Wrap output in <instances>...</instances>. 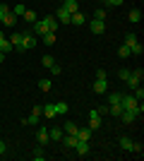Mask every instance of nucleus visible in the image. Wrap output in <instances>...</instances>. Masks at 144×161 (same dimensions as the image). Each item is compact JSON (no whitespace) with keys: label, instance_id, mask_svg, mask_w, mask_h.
Masks as SVG:
<instances>
[{"label":"nucleus","instance_id":"45","mask_svg":"<svg viewBox=\"0 0 144 161\" xmlns=\"http://www.w3.org/2000/svg\"><path fill=\"white\" fill-rule=\"evenodd\" d=\"M60 3H65V0H60Z\"/></svg>","mask_w":144,"mask_h":161},{"label":"nucleus","instance_id":"4","mask_svg":"<svg viewBox=\"0 0 144 161\" xmlns=\"http://www.w3.org/2000/svg\"><path fill=\"white\" fill-rule=\"evenodd\" d=\"M89 128L91 130L101 128V113H99V108H91V111H89Z\"/></svg>","mask_w":144,"mask_h":161},{"label":"nucleus","instance_id":"29","mask_svg":"<svg viewBox=\"0 0 144 161\" xmlns=\"http://www.w3.org/2000/svg\"><path fill=\"white\" fill-rule=\"evenodd\" d=\"M22 123H24V125H36V123H39V115H34V113H31L29 118H24Z\"/></svg>","mask_w":144,"mask_h":161},{"label":"nucleus","instance_id":"15","mask_svg":"<svg viewBox=\"0 0 144 161\" xmlns=\"http://www.w3.org/2000/svg\"><path fill=\"white\" fill-rule=\"evenodd\" d=\"M62 7H65V10H67L70 14L79 10V5H77V0H65V3H62Z\"/></svg>","mask_w":144,"mask_h":161},{"label":"nucleus","instance_id":"11","mask_svg":"<svg viewBox=\"0 0 144 161\" xmlns=\"http://www.w3.org/2000/svg\"><path fill=\"white\" fill-rule=\"evenodd\" d=\"M34 46H36V34L27 31V34H24V48L29 51V48H34Z\"/></svg>","mask_w":144,"mask_h":161},{"label":"nucleus","instance_id":"10","mask_svg":"<svg viewBox=\"0 0 144 161\" xmlns=\"http://www.w3.org/2000/svg\"><path fill=\"white\" fill-rule=\"evenodd\" d=\"M84 22H87V17H84L79 10H77V12H72V17H70V24H77V27H82Z\"/></svg>","mask_w":144,"mask_h":161},{"label":"nucleus","instance_id":"21","mask_svg":"<svg viewBox=\"0 0 144 161\" xmlns=\"http://www.w3.org/2000/svg\"><path fill=\"white\" fill-rule=\"evenodd\" d=\"M65 113H67V103H65V101L55 103V115H65Z\"/></svg>","mask_w":144,"mask_h":161},{"label":"nucleus","instance_id":"13","mask_svg":"<svg viewBox=\"0 0 144 161\" xmlns=\"http://www.w3.org/2000/svg\"><path fill=\"white\" fill-rule=\"evenodd\" d=\"M118 118H120L123 123H132L135 118H137V113H135V111H123V113L118 115Z\"/></svg>","mask_w":144,"mask_h":161},{"label":"nucleus","instance_id":"43","mask_svg":"<svg viewBox=\"0 0 144 161\" xmlns=\"http://www.w3.org/2000/svg\"><path fill=\"white\" fill-rule=\"evenodd\" d=\"M3 60H5V53H0V63H3Z\"/></svg>","mask_w":144,"mask_h":161},{"label":"nucleus","instance_id":"34","mask_svg":"<svg viewBox=\"0 0 144 161\" xmlns=\"http://www.w3.org/2000/svg\"><path fill=\"white\" fill-rule=\"evenodd\" d=\"M31 156H34L36 161H41V159H43V149H41V147H39V149H34V154H31Z\"/></svg>","mask_w":144,"mask_h":161},{"label":"nucleus","instance_id":"40","mask_svg":"<svg viewBox=\"0 0 144 161\" xmlns=\"http://www.w3.org/2000/svg\"><path fill=\"white\" fill-rule=\"evenodd\" d=\"M31 113H34V115H39V118H41V113H43V106H34V111H31Z\"/></svg>","mask_w":144,"mask_h":161},{"label":"nucleus","instance_id":"17","mask_svg":"<svg viewBox=\"0 0 144 161\" xmlns=\"http://www.w3.org/2000/svg\"><path fill=\"white\" fill-rule=\"evenodd\" d=\"M36 19H39V14H36L34 10H27V12H24V22H27V24H34Z\"/></svg>","mask_w":144,"mask_h":161},{"label":"nucleus","instance_id":"42","mask_svg":"<svg viewBox=\"0 0 144 161\" xmlns=\"http://www.w3.org/2000/svg\"><path fill=\"white\" fill-rule=\"evenodd\" d=\"M5 154V142H0V156Z\"/></svg>","mask_w":144,"mask_h":161},{"label":"nucleus","instance_id":"36","mask_svg":"<svg viewBox=\"0 0 144 161\" xmlns=\"http://www.w3.org/2000/svg\"><path fill=\"white\" fill-rule=\"evenodd\" d=\"M130 72H132V70H120V72H118V77H120V80H127V77H130Z\"/></svg>","mask_w":144,"mask_h":161},{"label":"nucleus","instance_id":"41","mask_svg":"<svg viewBox=\"0 0 144 161\" xmlns=\"http://www.w3.org/2000/svg\"><path fill=\"white\" fill-rule=\"evenodd\" d=\"M108 5H123V0H106Z\"/></svg>","mask_w":144,"mask_h":161},{"label":"nucleus","instance_id":"23","mask_svg":"<svg viewBox=\"0 0 144 161\" xmlns=\"http://www.w3.org/2000/svg\"><path fill=\"white\" fill-rule=\"evenodd\" d=\"M142 51H144V48H142V43H139V41H135V43L130 46V53H132V55H142Z\"/></svg>","mask_w":144,"mask_h":161},{"label":"nucleus","instance_id":"44","mask_svg":"<svg viewBox=\"0 0 144 161\" xmlns=\"http://www.w3.org/2000/svg\"><path fill=\"white\" fill-rule=\"evenodd\" d=\"M3 39H5V34H3V31H0V41H3Z\"/></svg>","mask_w":144,"mask_h":161},{"label":"nucleus","instance_id":"22","mask_svg":"<svg viewBox=\"0 0 144 161\" xmlns=\"http://www.w3.org/2000/svg\"><path fill=\"white\" fill-rule=\"evenodd\" d=\"M120 147H123L125 152H132V140L130 137H120Z\"/></svg>","mask_w":144,"mask_h":161},{"label":"nucleus","instance_id":"9","mask_svg":"<svg viewBox=\"0 0 144 161\" xmlns=\"http://www.w3.org/2000/svg\"><path fill=\"white\" fill-rule=\"evenodd\" d=\"M91 132H94V130H91V128H77V132H75V137H77V140H87V142H89V137H91Z\"/></svg>","mask_w":144,"mask_h":161},{"label":"nucleus","instance_id":"8","mask_svg":"<svg viewBox=\"0 0 144 161\" xmlns=\"http://www.w3.org/2000/svg\"><path fill=\"white\" fill-rule=\"evenodd\" d=\"M70 17H72V14H70L67 10H65V7H60V10L55 12V19H58V22H62V24H70Z\"/></svg>","mask_w":144,"mask_h":161},{"label":"nucleus","instance_id":"19","mask_svg":"<svg viewBox=\"0 0 144 161\" xmlns=\"http://www.w3.org/2000/svg\"><path fill=\"white\" fill-rule=\"evenodd\" d=\"M48 137H51V140H55V142H60V140H62V130H60V128L48 130Z\"/></svg>","mask_w":144,"mask_h":161},{"label":"nucleus","instance_id":"39","mask_svg":"<svg viewBox=\"0 0 144 161\" xmlns=\"http://www.w3.org/2000/svg\"><path fill=\"white\" fill-rule=\"evenodd\" d=\"M51 72H53V75H60V72H62V67H60V65H55V63H53V65H51Z\"/></svg>","mask_w":144,"mask_h":161},{"label":"nucleus","instance_id":"46","mask_svg":"<svg viewBox=\"0 0 144 161\" xmlns=\"http://www.w3.org/2000/svg\"><path fill=\"white\" fill-rule=\"evenodd\" d=\"M101 3H106V0H101Z\"/></svg>","mask_w":144,"mask_h":161},{"label":"nucleus","instance_id":"26","mask_svg":"<svg viewBox=\"0 0 144 161\" xmlns=\"http://www.w3.org/2000/svg\"><path fill=\"white\" fill-rule=\"evenodd\" d=\"M75 132H77V125H75V123H72V120L65 123V135H75Z\"/></svg>","mask_w":144,"mask_h":161},{"label":"nucleus","instance_id":"1","mask_svg":"<svg viewBox=\"0 0 144 161\" xmlns=\"http://www.w3.org/2000/svg\"><path fill=\"white\" fill-rule=\"evenodd\" d=\"M55 29H58V19H55V17H43V19L34 22V31H31V34L43 36L46 31H55Z\"/></svg>","mask_w":144,"mask_h":161},{"label":"nucleus","instance_id":"31","mask_svg":"<svg viewBox=\"0 0 144 161\" xmlns=\"http://www.w3.org/2000/svg\"><path fill=\"white\" fill-rule=\"evenodd\" d=\"M135 41H137V34H127V36H125V46H132Z\"/></svg>","mask_w":144,"mask_h":161},{"label":"nucleus","instance_id":"2","mask_svg":"<svg viewBox=\"0 0 144 161\" xmlns=\"http://www.w3.org/2000/svg\"><path fill=\"white\" fill-rule=\"evenodd\" d=\"M94 92L99 96H103L106 92H108V80H106V72L103 70H99L96 72V82H94Z\"/></svg>","mask_w":144,"mask_h":161},{"label":"nucleus","instance_id":"20","mask_svg":"<svg viewBox=\"0 0 144 161\" xmlns=\"http://www.w3.org/2000/svg\"><path fill=\"white\" fill-rule=\"evenodd\" d=\"M10 51H14L12 43H10L7 39H3V41H0V53H10Z\"/></svg>","mask_w":144,"mask_h":161},{"label":"nucleus","instance_id":"27","mask_svg":"<svg viewBox=\"0 0 144 161\" xmlns=\"http://www.w3.org/2000/svg\"><path fill=\"white\" fill-rule=\"evenodd\" d=\"M51 87H53L51 80H41V82H39V89H41V92H51Z\"/></svg>","mask_w":144,"mask_h":161},{"label":"nucleus","instance_id":"7","mask_svg":"<svg viewBox=\"0 0 144 161\" xmlns=\"http://www.w3.org/2000/svg\"><path fill=\"white\" fill-rule=\"evenodd\" d=\"M75 149H77V154H79V156H87V154H89V142H87V140H79L75 144Z\"/></svg>","mask_w":144,"mask_h":161},{"label":"nucleus","instance_id":"3","mask_svg":"<svg viewBox=\"0 0 144 161\" xmlns=\"http://www.w3.org/2000/svg\"><path fill=\"white\" fill-rule=\"evenodd\" d=\"M142 77H144V72H142V67H139V70H132L130 77H127L125 82H127V87H130V89H137L139 84H142Z\"/></svg>","mask_w":144,"mask_h":161},{"label":"nucleus","instance_id":"24","mask_svg":"<svg viewBox=\"0 0 144 161\" xmlns=\"http://www.w3.org/2000/svg\"><path fill=\"white\" fill-rule=\"evenodd\" d=\"M43 113H46L48 118H55V103H46V106H43Z\"/></svg>","mask_w":144,"mask_h":161},{"label":"nucleus","instance_id":"33","mask_svg":"<svg viewBox=\"0 0 144 161\" xmlns=\"http://www.w3.org/2000/svg\"><path fill=\"white\" fill-rule=\"evenodd\" d=\"M94 19H106V10H101V7H99V10L94 12Z\"/></svg>","mask_w":144,"mask_h":161},{"label":"nucleus","instance_id":"38","mask_svg":"<svg viewBox=\"0 0 144 161\" xmlns=\"http://www.w3.org/2000/svg\"><path fill=\"white\" fill-rule=\"evenodd\" d=\"M132 152H135V154H142L144 147H142V144H135V142H132Z\"/></svg>","mask_w":144,"mask_h":161},{"label":"nucleus","instance_id":"16","mask_svg":"<svg viewBox=\"0 0 144 161\" xmlns=\"http://www.w3.org/2000/svg\"><path fill=\"white\" fill-rule=\"evenodd\" d=\"M127 19H130V22H135V24H137V22L142 19V12H139V7H132V10H130V14H127Z\"/></svg>","mask_w":144,"mask_h":161},{"label":"nucleus","instance_id":"18","mask_svg":"<svg viewBox=\"0 0 144 161\" xmlns=\"http://www.w3.org/2000/svg\"><path fill=\"white\" fill-rule=\"evenodd\" d=\"M55 39H58V36H55V31H46V34H43V43H46V46H53Z\"/></svg>","mask_w":144,"mask_h":161},{"label":"nucleus","instance_id":"12","mask_svg":"<svg viewBox=\"0 0 144 161\" xmlns=\"http://www.w3.org/2000/svg\"><path fill=\"white\" fill-rule=\"evenodd\" d=\"M36 140H39V144H48V142H51V137H48V130L41 128L39 132H36Z\"/></svg>","mask_w":144,"mask_h":161},{"label":"nucleus","instance_id":"37","mask_svg":"<svg viewBox=\"0 0 144 161\" xmlns=\"http://www.w3.org/2000/svg\"><path fill=\"white\" fill-rule=\"evenodd\" d=\"M12 12L17 14V17H22V14L27 12V10H24V5H17V7H14V10H12Z\"/></svg>","mask_w":144,"mask_h":161},{"label":"nucleus","instance_id":"35","mask_svg":"<svg viewBox=\"0 0 144 161\" xmlns=\"http://www.w3.org/2000/svg\"><path fill=\"white\" fill-rule=\"evenodd\" d=\"M135 99H137V101H142V99H144V89H142V87L135 89Z\"/></svg>","mask_w":144,"mask_h":161},{"label":"nucleus","instance_id":"6","mask_svg":"<svg viewBox=\"0 0 144 161\" xmlns=\"http://www.w3.org/2000/svg\"><path fill=\"white\" fill-rule=\"evenodd\" d=\"M89 29H91V34H103V31H106V22H103V19H91Z\"/></svg>","mask_w":144,"mask_h":161},{"label":"nucleus","instance_id":"30","mask_svg":"<svg viewBox=\"0 0 144 161\" xmlns=\"http://www.w3.org/2000/svg\"><path fill=\"white\" fill-rule=\"evenodd\" d=\"M41 63H43V67H51V65H53V55H43V58H41Z\"/></svg>","mask_w":144,"mask_h":161},{"label":"nucleus","instance_id":"28","mask_svg":"<svg viewBox=\"0 0 144 161\" xmlns=\"http://www.w3.org/2000/svg\"><path fill=\"white\" fill-rule=\"evenodd\" d=\"M120 99H123V94H120V92L110 94V96H108V106H110V103H120Z\"/></svg>","mask_w":144,"mask_h":161},{"label":"nucleus","instance_id":"14","mask_svg":"<svg viewBox=\"0 0 144 161\" xmlns=\"http://www.w3.org/2000/svg\"><path fill=\"white\" fill-rule=\"evenodd\" d=\"M62 142H65V147H70V149H75V144L79 140H77L75 135H62Z\"/></svg>","mask_w":144,"mask_h":161},{"label":"nucleus","instance_id":"25","mask_svg":"<svg viewBox=\"0 0 144 161\" xmlns=\"http://www.w3.org/2000/svg\"><path fill=\"white\" fill-rule=\"evenodd\" d=\"M118 55H120V58H130V46H125V43H123V46H120V48H118Z\"/></svg>","mask_w":144,"mask_h":161},{"label":"nucleus","instance_id":"32","mask_svg":"<svg viewBox=\"0 0 144 161\" xmlns=\"http://www.w3.org/2000/svg\"><path fill=\"white\" fill-rule=\"evenodd\" d=\"M10 12V10H7V5L5 3H3V5H0V24H3V19H5V14Z\"/></svg>","mask_w":144,"mask_h":161},{"label":"nucleus","instance_id":"5","mask_svg":"<svg viewBox=\"0 0 144 161\" xmlns=\"http://www.w3.org/2000/svg\"><path fill=\"white\" fill-rule=\"evenodd\" d=\"M10 43H12L14 51H27V48H24V34H12V36H10Z\"/></svg>","mask_w":144,"mask_h":161}]
</instances>
